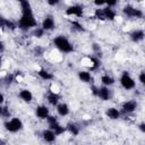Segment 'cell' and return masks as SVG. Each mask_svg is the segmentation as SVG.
I'll return each instance as SVG.
<instances>
[{
    "label": "cell",
    "instance_id": "25",
    "mask_svg": "<svg viewBox=\"0 0 145 145\" xmlns=\"http://www.w3.org/2000/svg\"><path fill=\"white\" fill-rule=\"evenodd\" d=\"M0 116L3 117V118H9L10 117V110L7 105H3V104L0 105Z\"/></svg>",
    "mask_w": 145,
    "mask_h": 145
},
{
    "label": "cell",
    "instance_id": "29",
    "mask_svg": "<svg viewBox=\"0 0 145 145\" xmlns=\"http://www.w3.org/2000/svg\"><path fill=\"white\" fill-rule=\"evenodd\" d=\"M138 80H139V83H140L142 85L145 84V72H144V71H140V72H139V75H138Z\"/></svg>",
    "mask_w": 145,
    "mask_h": 145
},
{
    "label": "cell",
    "instance_id": "35",
    "mask_svg": "<svg viewBox=\"0 0 145 145\" xmlns=\"http://www.w3.org/2000/svg\"><path fill=\"white\" fill-rule=\"evenodd\" d=\"M3 102H5V96H3V94L0 92V105L3 104Z\"/></svg>",
    "mask_w": 145,
    "mask_h": 145
},
{
    "label": "cell",
    "instance_id": "37",
    "mask_svg": "<svg viewBox=\"0 0 145 145\" xmlns=\"http://www.w3.org/2000/svg\"><path fill=\"white\" fill-rule=\"evenodd\" d=\"M2 62H3V61H2V58L0 57V70H1V68H2Z\"/></svg>",
    "mask_w": 145,
    "mask_h": 145
},
{
    "label": "cell",
    "instance_id": "7",
    "mask_svg": "<svg viewBox=\"0 0 145 145\" xmlns=\"http://www.w3.org/2000/svg\"><path fill=\"white\" fill-rule=\"evenodd\" d=\"M54 27H56V22H54L53 16L48 15V16H45V17L42 19V23H41V28H42L44 32L52 31V29H54Z\"/></svg>",
    "mask_w": 145,
    "mask_h": 145
},
{
    "label": "cell",
    "instance_id": "33",
    "mask_svg": "<svg viewBox=\"0 0 145 145\" xmlns=\"http://www.w3.org/2000/svg\"><path fill=\"white\" fill-rule=\"evenodd\" d=\"M5 50H6V45H5V43H3L2 41H0V54L3 53Z\"/></svg>",
    "mask_w": 145,
    "mask_h": 145
},
{
    "label": "cell",
    "instance_id": "13",
    "mask_svg": "<svg viewBox=\"0 0 145 145\" xmlns=\"http://www.w3.org/2000/svg\"><path fill=\"white\" fill-rule=\"evenodd\" d=\"M105 116H106L109 119H111V120H117V119L120 118L121 111H120L119 109L114 108V106H110V108H108V109L105 110Z\"/></svg>",
    "mask_w": 145,
    "mask_h": 145
},
{
    "label": "cell",
    "instance_id": "15",
    "mask_svg": "<svg viewBox=\"0 0 145 145\" xmlns=\"http://www.w3.org/2000/svg\"><path fill=\"white\" fill-rule=\"evenodd\" d=\"M46 101L49 104L53 105V106H57L60 102V95L57 93V92H52L50 91L48 94H46Z\"/></svg>",
    "mask_w": 145,
    "mask_h": 145
},
{
    "label": "cell",
    "instance_id": "32",
    "mask_svg": "<svg viewBox=\"0 0 145 145\" xmlns=\"http://www.w3.org/2000/svg\"><path fill=\"white\" fill-rule=\"evenodd\" d=\"M95 6H99V7H101V6H103V7H105V5H106V1H94L93 2Z\"/></svg>",
    "mask_w": 145,
    "mask_h": 145
},
{
    "label": "cell",
    "instance_id": "30",
    "mask_svg": "<svg viewBox=\"0 0 145 145\" xmlns=\"http://www.w3.org/2000/svg\"><path fill=\"white\" fill-rule=\"evenodd\" d=\"M6 25H7V18L0 17V29L6 28Z\"/></svg>",
    "mask_w": 145,
    "mask_h": 145
},
{
    "label": "cell",
    "instance_id": "6",
    "mask_svg": "<svg viewBox=\"0 0 145 145\" xmlns=\"http://www.w3.org/2000/svg\"><path fill=\"white\" fill-rule=\"evenodd\" d=\"M65 14L67 16H75L77 18H80L84 15V8L80 5H71L67 7V9L65 10Z\"/></svg>",
    "mask_w": 145,
    "mask_h": 145
},
{
    "label": "cell",
    "instance_id": "1",
    "mask_svg": "<svg viewBox=\"0 0 145 145\" xmlns=\"http://www.w3.org/2000/svg\"><path fill=\"white\" fill-rule=\"evenodd\" d=\"M19 6H20V10H22V16L17 23V27L23 31H27V29L37 27V20L33 14L31 2L26 1V0H22V1H19Z\"/></svg>",
    "mask_w": 145,
    "mask_h": 145
},
{
    "label": "cell",
    "instance_id": "5",
    "mask_svg": "<svg viewBox=\"0 0 145 145\" xmlns=\"http://www.w3.org/2000/svg\"><path fill=\"white\" fill-rule=\"evenodd\" d=\"M122 12L125 16H127L128 18H143L144 12L142 9L136 8L131 5H127L122 8Z\"/></svg>",
    "mask_w": 145,
    "mask_h": 145
},
{
    "label": "cell",
    "instance_id": "4",
    "mask_svg": "<svg viewBox=\"0 0 145 145\" xmlns=\"http://www.w3.org/2000/svg\"><path fill=\"white\" fill-rule=\"evenodd\" d=\"M119 82H120L121 87H122L123 89H126V91H130V89H134V88L136 87V82H135V79H134L127 71H123V72L121 74Z\"/></svg>",
    "mask_w": 145,
    "mask_h": 145
},
{
    "label": "cell",
    "instance_id": "12",
    "mask_svg": "<svg viewBox=\"0 0 145 145\" xmlns=\"http://www.w3.org/2000/svg\"><path fill=\"white\" fill-rule=\"evenodd\" d=\"M129 36H130V40H131L133 42L138 43V42H140V41H143V40H144L145 33H144V31H143V29L137 28V29H134V31L129 34Z\"/></svg>",
    "mask_w": 145,
    "mask_h": 145
},
{
    "label": "cell",
    "instance_id": "18",
    "mask_svg": "<svg viewBox=\"0 0 145 145\" xmlns=\"http://www.w3.org/2000/svg\"><path fill=\"white\" fill-rule=\"evenodd\" d=\"M77 76H78V79L83 83H91L93 79L91 71H88V70H79L77 72Z\"/></svg>",
    "mask_w": 145,
    "mask_h": 145
},
{
    "label": "cell",
    "instance_id": "26",
    "mask_svg": "<svg viewBox=\"0 0 145 145\" xmlns=\"http://www.w3.org/2000/svg\"><path fill=\"white\" fill-rule=\"evenodd\" d=\"M44 34H45V32H44L41 27H35V28L33 29V36L36 37V39H41V37H43Z\"/></svg>",
    "mask_w": 145,
    "mask_h": 145
},
{
    "label": "cell",
    "instance_id": "9",
    "mask_svg": "<svg viewBox=\"0 0 145 145\" xmlns=\"http://www.w3.org/2000/svg\"><path fill=\"white\" fill-rule=\"evenodd\" d=\"M35 114H36V117H37L39 119L45 120V119L50 116V109H49L46 105L41 104V105L36 106V109H35Z\"/></svg>",
    "mask_w": 145,
    "mask_h": 145
},
{
    "label": "cell",
    "instance_id": "22",
    "mask_svg": "<svg viewBox=\"0 0 145 145\" xmlns=\"http://www.w3.org/2000/svg\"><path fill=\"white\" fill-rule=\"evenodd\" d=\"M89 61H91V66L88 67V71H94V70H97L101 66V60L99 59V57L96 56H92L89 57Z\"/></svg>",
    "mask_w": 145,
    "mask_h": 145
},
{
    "label": "cell",
    "instance_id": "21",
    "mask_svg": "<svg viewBox=\"0 0 145 145\" xmlns=\"http://www.w3.org/2000/svg\"><path fill=\"white\" fill-rule=\"evenodd\" d=\"M66 131H68L70 135L72 136H77L80 133V128L78 127V125H76L75 122H69L66 126Z\"/></svg>",
    "mask_w": 145,
    "mask_h": 145
},
{
    "label": "cell",
    "instance_id": "3",
    "mask_svg": "<svg viewBox=\"0 0 145 145\" xmlns=\"http://www.w3.org/2000/svg\"><path fill=\"white\" fill-rule=\"evenodd\" d=\"M3 127L9 133H18L19 130L23 129L24 125H23V121L17 118V117H12L11 119L7 120L5 123H3Z\"/></svg>",
    "mask_w": 145,
    "mask_h": 145
},
{
    "label": "cell",
    "instance_id": "20",
    "mask_svg": "<svg viewBox=\"0 0 145 145\" xmlns=\"http://www.w3.org/2000/svg\"><path fill=\"white\" fill-rule=\"evenodd\" d=\"M37 75H39V77H40L41 79H43V80H45V82H48V80H52V79L54 78V75H53L52 72H50L49 70L44 69V68L37 70Z\"/></svg>",
    "mask_w": 145,
    "mask_h": 145
},
{
    "label": "cell",
    "instance_id": "8",
    "mask_svg": "<svg viewBox=\"0 0 145 145\" xmlns=\"http://www.w3.org/2000/svg\"><path fill=\"white\" fill-rule=\"evenodd\" d=\"M137 102L135 100H128V101H125L121 105V111L123 113H133L137 110Z\"/></svg>",
    "mask_w": 145,
    "mask_h": 145
},
{
    "label": "cell",
    "instance_id": "36",
    "mask_svg": "<svg viewBox=\"0 0 145 145\" xmlns=\"http://www.w3.org/2000/svg\"><path fill=\"white\" fill-rule=\"evenodd\" d=\"M0 145H7V143L3 138H0Z\"/></svg>",
    "mask_w": 145,
    "mask_h": 145
},
{
    "label": "cell",
    "instance_id": "31",
    "mask_svg": "<svg viewBox=\"0 0 145 145\" xmlns=\"http://www.w3.org/2000/svg\"><path fill=\"white\" fill-rule=\"evenodd\" d=\"M60 1L59 0H48L46 1V3L49 5V6H56V5H58Z\"/></svg>",
    "mask_w": 145,
    "mask_h": 145
},
{
    "label": "cell",
    "instance_id": "19",
    "mask_svg": "<svg viewBox=\"0 0 145 145\" xmlns=\"http://www.w3.org/2000/svg\"><path fill=\"white\" fill-rule=\"evenodd\" d=\"M70 112V109H69V105L67 103H59L57 105V113L60 116V117H66L68 116Z\"/></svg>",
    "mask_w": 145,
    "mask_h": 145
},
{
    "label": "cell",
    "instance_id": "23",
    "mask_svg": "<svg viewBox=\"0 0 145 145\" xmlns=\"http://www.w3.org/2000/svg\"><path fill=\"white\" fill-rule=\"evenodd\" d=\"M101 83L103 84V86L109 87V86L114 84V78L112 76H110L109 74H104L101 76Z\"/></svg>",
    "mask_w": 145,
    "mask_h": 145
},
{
    "label": "cell",
    "instance_id": "28",
    "mask_svg": "<svg viewBox=\"0 0 145 145\" xmlns=\"http://www.w3.org/2000/svg\"><path fill=\"white\" fill-rule=\"evenodd\" d=\"M46 122H48V126L49 125H52V123H56V122H58V119H57V117L56 116H52V114H50L46 119Z\"/></svg>",
    "mask_w": 145,
    "mask_h": 145
},
{
    "label": "cell",
    "instance_id": "17",
    "mask_svg": "<svg viewBox=\"0 0 145 145\" xmlns=\"http://www.w3.org/2000/svg\"><path fill=\"white\" fill-rule=\"evenodd\" d=\"M49 129H51V130L54 133V135H56V136H61L62 134H65V133H66V127H63L62 125H60V123H59V121H58V122H56V123L49 125Z\"/></svg>",
    "mask_w": 145,
    "mask_h": 145
},
{
    "label": "cell",
    "instance_id": "14",
    "mask_svg": "<svg viewBox=\"0 0 145 145\" xmlns=\"http://www.w3.org/2000/svg\"><path fill=\"white\" fill-rule=\"evenodd\" d=\"M42 138H43V140L45 142V143H49V144H52V143H54L56 142V139H57V136L54 135V133L51 130V129H44L43 131H42Z\"/></svg>",
    "mask_w": 145,
    "mask_h": 145
},
{
    "label": "cell",
    "instance_id": "16",
    "mask_svg": "<svg viewBox=\"0 0 145 145\" xmlns=\"http://www.w3.org/2000/svg\"><path fill=\"white\" fill-rule=\"evenodd\" d=\"M102 10H103V15H104V19L105 20H114L116 19L117 12L114 11L113 8H110V7L105 6V7L102 8Z\"/></svg>",
    "mask_w": 145,
    "mask_h": 145
},
{
    "label": "cell",
    "instance_id": "11",
    "mask_svg": "<svg viewBox=\"0 0 145 145\" xmlns=\"http://www.w3.org/2000/svg\"><path fill=\"white\" fill-rule=\"evenodd\" d=\"M18 96L25 103H31L33 101V93L28 88H22L18 93Z\"/></svg>",
    "mask_w": 145,
    "mask_h": 145
},
{
    "label": "cell",
    "instance_id": "2",
    "mask_svg": "<svg viewBox=\"0 0 145 145\" xmlns=\"http://www.w3.org/2000/svg\"><path fill=\"white\" fill-rule=\"evenodd\" d=\"M53 45L63 53H71L74 51L72 43L65 36V35H58L53 39Z\"/></svg>",
    "mask_w": 145,
    "mask_h": 145
},
{
    "label": "cell",
    "instance_id": "34",
    "mask_svg": "<svg viewBox=\"0 0 145 145\" xmlns=\"http://www.w3.org/2000/svg\"><path fill=\"white\" fill-rule=\"evenodd\" d=\"M139 129H140L142 133H145V123H144V122H142V123L139 125Z\"/></svg>",
    "mask_w": 145,
    "mask_h": 145
},
{
    "label": "cell",
    "instance_id": "10",
    "mask_svg": "<svg viewBox=\"0 0 145 145\" xmlns=\"http://www.w3.org/2000/svg\"><path fill=\"white\" fill-rule=\"evenodd\" d=\"M99 99H101L102 101H109L111 99V89L106 86H101L97 88V95Z\"/></svg>",
    "mask_w": 145,
    "mask_h": 145
},
{
    "label": "cell",
    "instance_id": "24",
    "mask_svg": "<svg viewBox=\"0 0 145 145\" xmlns=\"http://www.w3.org/2000/svg\"><path fill=\"white\" fill-rule=\"evenodd\" d=\"M71 27H72L74 31H77V32H84V31H85L83 24H80L77 19H75V20L71 22Z\"/></svg>",
    "mask_w": 145,
    "mask_h": 145
},
{
    "label": "cell",
    "instance_id": "27",
    "mask_svg": "<svg viewBox=\"0 0 145 145\" xmlns=\"http://www.w3.org/2000/svg\"><path fill=\"white\" fill-rule=\"evenodd\" d=\"M15 79H16V75H14V74H7L5 76V78H3V83L6 85H10Z\"/></svg>",
    "mask_w": 145,
    "mask_h": 145
}]
</instances>
